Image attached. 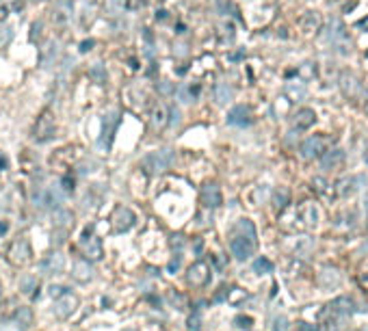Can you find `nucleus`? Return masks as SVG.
Here are the masks:
<instances>
[{
	"label": "nucleus",
	"mask_w": 368,
	"mask_h": 331,
	"mask_svg": "<svg viewBox=\"0 0 368 331\" xmlns=\"http://www.w3.org/2000/svg\"><path fill=\"white\" fill-rule=\"evenodd\" d=\"M93 44H96V41H93V39H89V41H82V44H80V52H89V50L93 48Z\"/></svg>",
	"instance_id": "obj_47"
},
{
	"label": "nucleus",
	"mask_w": 368,
	"mask_h": 331,
	"mask_svg": "<svg viewBox=\"0 0 368 331\" xmlns=\"http://www.w3.org/2000/svg\"><path fill=\"white\" fill-rule=\"evenodd\" d=\"M325 154V139L321 134H312L301 143V156L306 160H314Z\"/></svg>",
	"instance_id": "obj_10"
},
{
	"label": "nucleus",
	"mask_w": 368,
	"mask_h": 331,
	"mask_svg": "<svg viewBox=\"0 0 368 331\" xmlns=\"http://www.w3.org/2000/svg\"><path fill=\"white\" fill-rule=\"evenodd\" d=\"M63 199H65V193H63L59 186H50V189H39L33 195V204L37 208H61Z\"/></svg>",
	"instance_id": "obj_2"
},
{
	"label": "nucleus",
	"mask_w": 368,
	"mask_h": 331,
	"mask_svg": "<svg viewBox=\"0 0 368 331\" xmlns=\"http://www.w3.org/2000/svg\"><path fill=\"white\" fill-rule=\"evenodd\" d=\"M171 245H173V247H178V249H180V247L184 245V241H182V236H173V241H171Z\"/></svg>",
	"instance_id": "obj_49"
},
{
	"label": "nucleus",
	"mask_w": 368,
	"mask_h": 331,
	"mask_svg": "<svg viewBox=\"0 0 368 331\" xmlns=\"http://www.w3.org/2000/svg\"><path fill=\"white\" fill-rule=\"evenodd\" d=\"M0 169H7V158H0Z\"/></svg>",
	"instance_id": "obj_51"
},
{
	"label": "nucleus",
	"mask_w": 368,
	"mask_h": 331,
	"mask_svg": "<svg viewBox=\"0 0 368 331\" xmlns=\"http://www.w3.org/2000/svg\"><path fill=\"white\" fill-rule=\"evenodd\" d=\"M52 137H55V123H52V117L48 115V113H44V115L39 117L37 126H35V139L39 143H44Z\"/></svg>",
	"instance_id": "obj_14"
},
{
	"label": "nucleus",
	"mask_w": 368,
	"mask_h": 331,
	"mask_svg": "<svg viewBox=\"0 0 368 331\" xmlns=\"http://www.w3.org/2000/svg\"><path fill=\"white\" fill-rule=\"evenodd\" d=\"M360 284H362V288L368 290V268H364V271L360 273Z\"/></svg>",
	"instance_id": "obj_46"
},
{
	"label": "nucleus",
	"mask_w": 368,
	"mask_h": 331,
	"mask_svg": "<svg viewBox=\"0 0 368 331\" xmlns=\"http://www.w3.org/2000/svg\"><path fill=\"white\" fill-rule=\"evenodd\" d=\"M180 264H182V255H173L169 264H167V273H176L178 268H180Z\"/></svg>",
	"instance_id": "obj_41"
},
{
	"label": "nucleus",
	"mask_w": 368,
	"mask_h": 331,
	"mask_svg": "<svg viewBox=\"0 0 368 331\" xmlns=\"http://www.w3.org/2000/svg\"><path fill=\"white\" fill-rule=\"evenodd\" d=\"M76 297L74 295H63L61 299H55V307H52V312H55L57 318H67L74 314V309H76Z\"/></svg>",
	"instance_id": "obj_12"
},
{
	"label": "nucleus",
	"mask_w": 368,
	"mask_h": 331,
	"mask_svg": "<svg viewBox=\"0 0 368 331\" xmlns=\"http://www.w3.org/2000/svg\"><path fill=\"white\" fill-rule=\"evenodd\" d=\"M251 268H254L256 275H269V273H273V262L269 260V258L260 255V258H256V260H254Z\"/></svg>",
	"instance_id": "obj_24"
},
{
	"label": "nucleus",
	"mask_w": 368,
	"mask_h": 331,
	"mask_svg": "<svg viewBox=\"0 0 368 331\" xmlns=\"http://www.w3.org/2000/svg\"><path fill=\"white\" fill-rule=\"evenodd\" d=\"M210 277H213V271H210V266L206 262H195L193 266H188V271H186V282L193 288L208 286Z\"/></svg>",
	"instance_id": "obj_7"
},
{
	"label": "nucleus",
	"mask_w": 368,
	"mask_h": 331,
	"mask_svg": "<svg viewBox=\"0 0 368 331\" xmlns=\"http://www.w3.org/2000/svg\"><path fill=\"white\" fill-rule=\"evenodd\" d=\"M33 290H39V282L35 275H24L20 279V292L22 295H33Z\"/></svg>",
	"instance_id": "obj_25"
},
{
	"label": "nucleus",
	"mask_w": 368,
	"mask_h": 331,
	"mask_svg": "<svg viewBox=\"0 0 368 331\" xmlns=\"http://www.w3.org/2000/svg\"><path fill=\"white\" fill-rule=\"evenodd\" d=\"M104 7L111 15H119L124 11V0H104Z\"/></svg>",
	"instance_id": "obj_33"
},
{
	"label": "nucleus",
	"mask_w": 368,
	"mask_h": 331,
	"mask_svg": "<svg viewBox=\"0 0 368 331\" xmlns=\"http://www.w3.org/2000/svg\"><path fill=\"white\" fill-rule=\"evenodd\" d=\"M159 91L163 93V96H169V93H173L176 89H173V85H171V82L163 80V82H159Z\"/></svg>",
	"instance_id": "obj_43"
},
{
	"label": "nucleus",
	"mask_w": 368,
	"mask_h": 331,
	"mask_svg": "<svg viewBox=\"0 0 368 331\" xmlns=\"http://www.w3.org/2000/svg\"><path fill=\"white\" fill-rule=\"evenodd\" d=\"M273 204H275L277 210H284L290 204V193L286 189H277L275 193H273Z\"/></svg>",
	"instance_id": "obj_28"
},
{
	"label": "nucleus",
	"mask_w": 368,
	"mask_h": 331,
	"mask_svg": "<svg viewBox=\"0 0 368 331\" xmlns=\"http://www.w3.org/2000/svg\"><path fill=\"white\" fill-rule=\"evenodd\" d=\"M156 17H159V20H165V17H167V11H159V13H156Z\"/></svg>",
	"instance_id": "obj_50"
},
{
	"label": "nucleus",
	"mask_w": 368,
	"mask_h": 331,
	"mask_svg": "<svg viewBox=\"0 0 368 331\" xmlns=\"http://www.w3.org/2000/svg\"><path fill=\"white\" fill-rule=\"evenodd\" d=\"M117 126H119V111H109L107 115L102 119V134L98 139V145L102 150H111L113 145V139H115V132H117Z\"/></svg>",
	"instance_id": "obj_3"
},
{
	"label": "nucleus",
	"mask_w": 368,
	"mask_h": 331,
	"mask_svg": "<svg viewBox=\"0 0 368 331\" xmlns=\"http://www.w3.org/2000/svg\"><path fill=\"white\" fill-rule=\"evenodd\" d=\"M355 178H342L338 180V184H336V191H338L340 197H349V195H353L355 191Z\"/></svg>",
	"instance_id": "obj_27"
},
{
	"label": "nucleus",
	"mask_w": 368,
	"mask_h": 331,
	"mask_svg": "<svg viewBox=\"0 0 368 331\" xmlns=\"http://www.w3.org/2000/svg\"><path fill=\"white\" fill-rule=\"evenodd\" d=\"M48 295H50L52 299H61L63 295H69V288H67V286H59V284H52V286L48 288Z\"/></svg>",
	"instance_id": "obj_35"
},
{
	"label": "nucleus",
	"mask_w": 368,
	"mask_h": 331,
	"mask_svg": "<svg viewBox=\"0 0 368 331\" xmlns=\"http://www.w3.org/2000/svg\"><path fill=\"white\" fill-rule=\"evenodd\" d=\"M234 323H236V327H238V329H249L251 325H254V318L240 314V316H236V318H234Z\"/></svg>",
	"instance_id": "obj_37"
},
{
	"label": "nucleus",
	"mask_w": 368,
	"mask_h": 331,
	"mask_svg": "<svg viewBox=\"0 0 368 331\" xmlns=\"http://www.w3.org/2000/svg\"><path fill=\"white\" fill-rule=\"evenodd\" d=\"M342 160H344V152H342V150H329V152L323 154L321 169H323V171H334V169L340 167Z\"/></svg>",
	"instance_id": "obj_17"
},
{
	"label": "nucleus",
	"mask_w": 368,
	"mask_h": 331,
	"mask_svg": "<svg viewBox=\"0 0 368 331\" xmlns=\"http://www.w3.org/2000/svg\"><path fill=\"white\" fill-rule=\"evenodd\" d=\"M176 93H178V100L180 102H193L195 100V96L199 93V87H186V85H182L180 89H176Z\"/></svg>",
	"instance_id": "obj_29"
},
{
	"label": "nucleus",
	"mask_w": 368,
	"mask_h": 331,
	"mask_svg": "<svg viewBox=\"0 0 368 331\" xmlns=\"http://www.w3.org/2000/svg\"><path fill=\"white\" fill-rule=\"evenodd\" d=\"M176 160V152L173 150H159V152H150L147 156L141 160V169L150 175H159L167 171Z\"/></svg>",
	"instance_id": "obj_1"
},
{
	"label": "nucleus",
	"mask_w": 368,
	"mask_h": 331,
	"mask_svg": "<svg viewBox=\"0 0 368 331\" xmlns=\"http://www.w3.org/2000/svg\"><path fill=\"white\" fill-rule=\"evenodd\" d=\"M20 11L22 9V3H17V0H0V20H5L9 11Z\"/></svg>",
	"instance_id": "obj_30"
},
{
	"label": "nucleus",
	"mask_w": 368,
	"mask_h": 331,
	"mask_svg": "<svg viewBox=\"0 0 368 331\" xmlns=\"http://www.w3.org/2000/svg\"><path fill=\"white\" fill-rule=\"evenodd\" d=\"M74 223V214L65 208H59L55 212V225L59 227V230H67V227Z\"/></svg>",
	"instance_id": "obj_23"
},
{
	"label": "nucleus",
	"mask_w": 368,
	"mask_h": 331,
	"mask_svg": "<svg viewBox=\"0 0 368 331\" xmlns=\"http://www.w3.org/2000/svg\"><path fill=\"white\" fill-rule=\"evenodd\" d=\"M63 271H65V255H63L61 251H50L48 255L41 258L39 262V273L41 275H61Z\"/></svg>",
	"instance_id": "obj_5"
},
{
	"label": "nucleus",
	"mask_w": 368,
	"mask_h": 331,
	"mask_svg": "<svg viewBox=\"0 0 368 331\" xmlns=\"http://www.w3.org/2000/svg\"><path fill=\"white\" fill-rule=\"evenodd\" d=\"M314 123H317V113H314L312 108H299L292 117V126L297 130H308V128L314 126Z\"/></svg>",
	"instance_id": "obj_15"
},
{
	"label": "nucleus",
	"mask_w": 368,
	"mask_h": 331,
	"mask_svg": "<svg viewBox=\"0 0 368 331\" xmlns=\"http://www.w3.org/2000/svg\"><path fill=\"white\" fill-rule=\"evenodd\" d=\"M30 243L26 238H15L7 249V260L13 266H26L30 262Z\"/></svg>",
	"instance_id": "obj_4"
},
{
	"label": "nucleus",
	"mask_w": 368,
	"mask_h": 331,
	"mask_svg": "<svg viewBox=\"0 0 368 331\" xmlns=\"http://www.w3.org/2000/svg\"><path fill=\"white\" fill-rule=\"evenodd\" d=\"M180 121H182V115H180V108H171L169 111V126H180Z\"/></svg>",
	"instance_id": "obj_40"
},
{
	"label": "nucleus",
	"mask_w": 368,
	"mask_h": 331,
	"mask_svg": "<svg viewBox=\"0 0 368 331\" xmlns=\"http://www.w3.org/2000/svg\"><path fill=\"white\" fill-rule=\"evenodd\" d=\"M9 232V221H5V219H0V236H5Z\"/></svg>",
	"instance_id": "obj_48"
},
{
	"label": "nucleus",
	"mask_w": 368,
	"mask_h": 331,
	"mask_svg": "<svg viewBox=\"0 0 368 331\" xmlns=\"http://www.w3.org/2000/svg\"><path fill=\"white\" fill-rule=\"evenodd\" d=\"M254 121V115H251V108L245 106V104H236L234 108H230L227 113V123L230 126H249V123Z\"/></svg>",
	"instance_id": "obj_11"
},
{
	"label": "nucleus",
	"mask_w": 368,
	"mask_h": 331,
	"mask_svg": "<svg viewBox=\"0 0 368 331\" xmlns=\"http://www.w3.org/2000/svg\"><path fill=\"white\" fill-rule=\"evenodd\" d=\"M319 26H321V17L317 15V13H306L301 17V28H303V33H308V35H314L319 30Z\"/></svg>",
	"instance_id": "obj_22"
},
{
	"label": "nucleus",
	"mask_w": 368,
	"mask_h": 331,
	"mask_svg": "<svg viewBox=\"0 0 368 331\" xmlns=\"http://www.w3.org/2000/svg\"><path fill=\"white\" fill-rule=\"evenodd\" d=\"M299 214H301V221H303V225H308V227H314L319 223V210L314 208L312 204H303V206H299V210H297Z\"/></svg>",
	"instance_id": "obj_20"
},
{
	"label": "nucleus",
	"mask_w": 368,
	"mask_h": 331,
	"mask_svg": "<svg viewBox=\"0 0 368 331\" xmlns=\"http://www.w3.org/2000/svg\"><path fill=\"white\" fill-rule=\"evenodd\" d=\"M236 232H238V236H247V238L256 241V227L249 219H240L236 223Z\"/></svg>",
	"instance_id": "obj_26"
},
{
	"label": "nucleus",
	"mask_w": 368,
	"mask_h": 331,
	"mask_svg": "<svg viewBox=\"0 0 368 331\" xmlns=\"http://www.w3.org/2000/svg\"><path fill=\"white\" fill-rule=\"evenodd\" d=\"M0 297H3V284H0Z\"/></svg>",
	"instance_id": "obj_53"
},
{
	"label": "nucleus",
	"mask_w": 368,
	"mask_h": 331,
	"mask_svg": "<svg viewBox=\"0 0 368 331\" xmlns=\"http://www.w3.org/2000/svg\"><path fill=\"white\" fill-rule=\"evenodd\" d=\"M85 241H89V243L85 245V258H87V262H98V260H102V255H104V251H102V241L98 238V236H89V238H85Z\"/></svg>",
	"instance_id": "obj_18"
},
{
	"label": "nucleus",
	"mask_w": 368,
	"mask_h": 331,
	"mask_svg": "<svg viewBox=\"0 0 368 331\" xmlns=\"http://www.w3.org/2000/svg\"><path fill=\"white\" fill-rule=\"evenodd\" d=\"M167 299H169L171 305H176L178 309H184V307H186V299H184V295H180V292L169 290V292H167Z\"/></svg>",
	"instance_id": "obj_34"
},
{
	"label": "nucleus",
	"mask_w": 368,
	"mask_h": 331,
	"mask_svg": "<svg viewBox=\"0 0 368 331\" xmlns=\"http://www.w3.org/2000/svg\"><path fill=\"white\" fill-rule=\"evenodd\" d=\"M234 98V89H232V85H227V82H219V85L215 87V102L217 104H227L230 100Z\"/></svg>",
	"instance_id": "obj_21"
},
{
	"label": "nucleus",
	"mask_w": 368,
	"mask_h": 331,
	"mask_svg": "<svg viewBox=\"0 0 368 331\" xmlns=\"http://www.w3.org/2000/svg\"><path fill=\"white\" fill-rule=\"evenodd\" d=\"M366 113H368V104H366Z\"/></svg>",
	"instance_id": "obj_54"
},
{
	"label": "nucleus",
	"mask_w": 368,
	"mask_h": 331,
	"mask_svg": "<svg viewBox=\"0 0 368 331\" xmlns=\"http://www.w3.org/2000/svg\"><path fill=\"white\" fill-rule=\"evenodd\" d=\"M340 89L346 98L351 100H357V98H364L366 96V89L362 85V80L357 78L355 74H351V71H344V74L340 76Z\"/></svg>",
	"instance_id": "obj_8"
},
{
	"label": "nucleus",
	"mask_w": 368,
	"mask_h": 331,
	"mask_svg": "<svg viewBox=\"0 0 368 331\" xmlns=\"http://www.w3.org/2000/svg\"><path fill=\"white\" fill-rule=\"evenodd\" d=\"M59 189H61L63 193H65V195H67V193H72V191H74V178H69V175H65V178L61 180Z\"/></svg>",
	"instance_id": "obj_38"
},
{
	"label": "nucleus",
	"mask_w": 368,
	"mask_h": 331,
	"mask_svg": "<svg viewBox=\"0 0 368 331\" xmlns=\"http://www.w3.org/2000/svg\"><path fill=\"white\" fill-rule=\"evenodd\" d=\"M72 279L78 284H89L93 279V266L87 262V260H76L72 266Z\"/></svg>",
	"instance_id": "obj_13"
},
{
	"label": "nucleus",
	"mask_w": 368,
	"mask_h": 331,
	"mask_svg": "<svg viewBox=\"0 0 368 331\" xmlns=\"http://www.w3.org/2000/svg\"><path fill=\"white\" fill-rule=\"evenodd\" d=\"M152 121H154V126H163V123L167 121V111L163 106H156L154 113H152Z\"/></svg>",
	"instance_id": "obj_36"
},
{
	"label": "nucleus",
	"mask_w": 368,
	"mask_h": 331,
	"mask_svg": "<svg viewBox=\"0 0 368 331\" xmlns=\"http://www.w3.org/2000/svg\"><path fill=\"white\" fill-rule=\"evenodd\" d=\"M124 331H139V329H132V327H128V329H124Z\"/></svg>",
	"instance_id": "obj_52"
},
{
	"label": "nucleus",
	"mask_w": 368,
	"mask_h": 331,
	"mask_svg": "<svg viewBox=\"0 0 368 331\" xmlns=\"http://www.w3.org/2000/svg\"><path fill=\"white\" fill-rule=\"evenodd\" d=\"M351 305H353L351 299H338V301L334 303V312H336V314H349L351 309H353Z\"/></svg>",
	"instance_id": "obj_32"
},
{
	"label": "nucleus",
	"mask_w": 368,
	"mask_h": 331,
	"mask_svg": "<svg viewBox=\"0 0 368 331\" xmlns=\"http://www.w3.org/2000/svg\"><path fill=\"white\" fill-rule=\"evenodd\" d=\"M230 251H232V255L236 258L238 262H245L249 260L251 255H254L256 251V241H251L247 238V236H234L232 241H230Z\"/></svg>",
	"instance_id": "obj_6"
},
{
	"label": "nucleus",
	"mask_w": 368,
	"mask_h": 331,
	"mask_svg": "<svg viewBox=\"0 0 368 331\" xmlns=\"http://www.w3.org/2000/svg\"><path fill=\"white\" fill-rule=\"evenodd\" d=\"M267 189H265V186H262V189H258L256 191V195H254V197H251V201H254V204H260V201H265V197H267Z\"/></svg>",
	"instance_id": "obj_45"
},
{
	"label": "nucleus",
	"mask_w": 368,
	"mask_h": 331,
	"mask_svg": "<svg viewBox=\"0 0 368 331\" xmlns=\"http://www.w3.org/2000/svg\"><path fill=\"white\" fill-rule=\"evenodd\" d=\"M111 221H113V225H115V232L124 234V232H128L130 227L134 225L136 216H134V212H132L130 208H126V206H117V208H115V212H113V216H111Z\"/></svg>",
	"instance_id": "obj_9"
},
{
	"label": "nucleus",
	"mask_w": 368,
	"mask_h": 331,
	"mask_svg": "<svg viewBox=\"0 0 368 331\" xmlns=\"http://www.w3.org/2000/svg\"><path fill=\"white\" fill-rule=\"evenodd\" d=\"M13 320H15V327H17L20 331H26L30 325H33V309H30V307H26V305H20V307H15Z\"/></svg>",
	"instance_id": "obj_19"
},
{
	"label": "nucleus",
	"mask_w": 368,
	"mask_h": 331,
	"mask_svg": "<svg viewBox=\"0 0 368 331\" xmlns=\"http://www.w3.org/2000/svg\"><path fill=\"white\" fill-rule=\"evenodd\" d=\"M11 37H13V28H11V26H5L3 33H0V41H3V44H9V41H11Z\"/></svg>",
	"instance_id": "obj_44"
},
{
	"label": "nucleus",
	"mask_w": 368,
	"mask_h": 331,
	"mask_svg": "<svg viewBox=\"0 0 368 331\" xmlns=\"http://www.w3.org/2000/svg\"><path fill=\"white\" fill-rule=\"evenodd\" d=\"M223 197H221V191L217 184H206L202 189V204L206 208H219Z\"/></svg>",
	"instance_id": "obj_16"
},
{
	"label": "nucleus",
	"mask_w": 368,
	"mask_h": 331,
	"mask_svg": "<svg viewBox=\"0 0 368 331\" xmlns=\"http://www.w3.org/2000/svg\"><path fill=\"white\" fill-rule=\"evenodd\" d=\"M199 327H202V316H199V314L195 312L191 318H188V329H191V331H197Z\"/></svg>",
	"instance_id": "obj_42"
},
{
	"label": "nucleus",
	"mask_w": 368,
	"mask_h": 331,
	"mask_svg": "<svg viewBox=\"0 0 368 331\" xmlns=\"http://www.w3.org/2000/svg\"><path fill=\"white\" fill-rule=\"evenodd\" d=\"M290 329V323H288V318H275V325H273V331H288Z\"/></svg>",
	"instance_id": "obj_39"
},
{
	"label": "nucleus",
	"mask_w": 368,
	"mask_h": 331,
	"mask_svg": "<svg viewBox=\"0 0 368 331\" xmlns=\"http://www.w3.org/2000/svg\"><path fill=\"white\" fill-rule=\"evenodd\" d=\"M89 78L93 80V82H107V69H104V65L102 63H96L91 69H89Z\"/></svg>",
	"instance_id": "obj_31"
}]
</instances>
